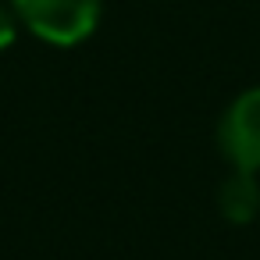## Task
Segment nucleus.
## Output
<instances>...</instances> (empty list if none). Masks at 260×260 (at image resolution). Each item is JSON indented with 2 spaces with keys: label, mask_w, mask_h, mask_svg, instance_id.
<instances>
[{
  "label": "nucleus",
  "mask_w": 260,
  "mask_h": 260,
  "mask_svg": "<svg viewBox=\"0 0 260 260\" xmlns=\"http://www.w3.org/2000/svg\"><path fill=\"white\" fill-rule=\"evenodd\" d=\"M18 25L50 47H75L100 25L104 0H11Z\"/></svg>",
  "instance_id": "1"
},
{
  "label": "nucleus",
  "mask_w": 260,
  "mask_h": 260,
  "mask_svg": "<svg viewBox=\"0 0 260 260\" xmlns=\"http://www.w3.org/2000/svg\"><path fill=\"white\" fill-rule=\"evenodd\" d=\"M217 146L239 171H260V86L239 93L217 125Z\"/></svg>",
  "instance_id": "2"
},
{
  "label": "nucleus",
  "mask_w": 260,
  "mask_h": 260,
  "mask_svg": "<svg viewBox=\"0 0 260 260\" xmlns=\"http://www.w3.org/2000/svg\"><path fill=\"white\" fill-rule=\"evenodd\" d=\"M217 210L232 224H249L260 214V182L256 171H232L217 189Z\"/></svg>",
  "instance_id": "3"
},
{
  "label": "nucleus",
  "mask_w": 260,
  "mask_h": 260,
  "mask_svg": "<svg viewBox=\"0 0 260 260\" xmlns=\"http://www.w3.org/2000/svg\"><path fill=\"white\" fill-rule=\"evenodd\" d=\"M18 36V18L11 11V4H0V50H8Z\"/></svg>",
  "instance_id": "4"
}]
</instances>
